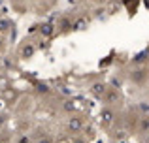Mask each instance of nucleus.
<instances>
[{
	"instance_id": "obj_5",
	"label": "nucleus",
	"mask_w": 149,
	"mask_h": 143,
	"mask_svg": "<svg viewBox=\"0 0 149 143\" xmlns=\"http://www.w3.org/2000/svg\"><path fill=\"white\" fill-rule=\"evenodd\" d=\"M147 70L146 68H136V70H130L128 72V79H130V83H134V85H143L146 83V79H147Z\"/></svg>"
},
{
	"instance_id": "obj_2",
	"label": "nucleus",
	"mask_w": 149,
	"mask_h": 143,
	"mask_svg": "<svg viewBox=\"0 0 149 143\" xmlns=\"http://www.w3.org/2000/svg\"><path fill=\"white\" fill-rule=\"evenodd\" d=\"M117 121V109L115 107H109V106H104L100 111V122H102V128L109 130Z\"/></svg>"
},
{
	"instance_id": "obj_10",
	"label": "nucleus",
	"mask_w": 149,
	"mask_h": 143,
	"mask_svg": "<svg viewBox=\"0 0 149 143\" xmlns=\"http://www.w3.org/2000/svg\"><path fill=\"white\" fill-rule=\"evenodd\" d=\"M34 143H55V141L49 134H42V136H38L36 140H34Z\"/></svg>"
},
{
	"instance_id": "obj_12",
	"label": "nucleus",
	"mask_w": 149,
	"mask_h": 143,
	"mask_svg": "<svg viewBox=\"0 0 149 143\" xmlns=\"http://www.w3.org/2000/svg\"><path fill=\"white\" fill-rule=\"evenodd\" d=\"M95 6H104V4H108V0H91Z\"/></svg>"
},
{
	"instance_id": "obj_6",
	"label": "nucleus",
	"mask_w": 149,
	"mask_h": 143,
	"mask_svg": "<svg viewBox=\"0 0 149 143\" xmlns=\"http://www.w3.org/2000/svg\"><path fill=\"white\" fill-rule=\"evenodd\" d=\"M108 87H109V85L104 83V81H95V83L89 87V90H91V94L95 96V98L102 100V98H104V94H106V90H108Z\"/></svg>"
},
{
	"instance_id": "obj_4",
	"label": "nucleus",
	"mask_w": 149,
	"mask_h": 143,
	"mask_svg": "<svg viewBox=\"0 0 149 143\" xmlns=\"http://www.w3.org/2000/svg\"><path fill=\"white\" fill-rule=\"evenodd\" d=\"M102 102H104V106H109V107L121 106V102H123V96H121L119 88L108 87V90H106V94H104V98H102Z\"/></svg>"
},
{
	"instance_id": "obj_3",
	"label": "nucleus",
	"mask_w": 149,
	"mask_h": 143,
	"mask_svg": "<svg viewBox=\"0 0 149 143\" xmlns=\"http://www.w3.org/2000/svg\"><path fill=\"white\" fill-rule=\"evenodd\" d=\"M38 51V45L34 40H25L21 45H19V51H17V57L21 60H26V59H32Z\"/></svg>"
},
{
	"instance_id": "obj_14",
	"label": "nucleus",
	"mask_w": 149,
	"mask_h": 143,
	"mask_svg": "<svg viewBox=\"0 0 149 143\" xmlns=\"http://www.w3.org/2000/svg\"><path fill=\"white\" fill-rule=\"evenodd\" d=\"M0 143H8V140H6V137L2 136V134H0Z\"/></svg>"
},
{
	"instance_id": "obj_1",
	"label": "nucleus",
	"mask_w": 149,
	"mask_h": 143,
	"mask_svg": "<svg viewBox=\"0 0 149 143\" xmlns=\"http://www.w3.org/2000/svg\"><path fill=\"white\" fill-rule=\"evenodd\" d=\"M85 128V119L81 117V115H74L70 113L68 117H66L64 121V130L68 134H72V136H79L81 132H83Z\"/></svg>"
},
{
	"instance_id": "obj_16",
	"label": "nucleus",
	"mask_w": 149,
	"mask_h": 143,
	"mask_svg": "<svg viewBox=\"0 0 149 143\" xmlns=\"http://www.w3.org/2000/svg\"><path fill=\"white\" fill-rule=\"evenodd\" d=\"M74 2H83V0H74Z\"/></svg>"
},
{
	"instance_id": "obj_8",
	"label": "nucleus",
	"mask_w": 149,
	"mask_h": 143,
	"mask_svg": "<svg viewBox=\"0 0 149 143\" xmlns=\"http://www.w3.org/2000/svg\"><path fill=\"white\" fill-rule=\"evenodd\" d=\"M55 30H57V26H53L51 23H45V25H40V26H38V32H40L42 38H51L55 34Z\"/></svg>"
},
{
	"instance_id": "obj_9",
	"label": "nucleus",
	"mask_w": 149,
	"mask_h": 143,
	"mask_svg": "<svg viewBox=\"0 0 149 143\" xmlns=\"http://www.w3.org/2000/svg\"><path fill=\"white\" fill-rule=\"evenodd\" d=\"M136 130H138L140 134H147L149 132V115H142V117L138 119V126H136Z\"/></svg>"
},
{
	"instance_id": "obj_7",
	"label": "nucleus",
	"mask_w": 149,
	"mask_h": 143,
	"mask_svg": "<svg viewBox=\"0 0 149 143\" xmlns=\"http://www.w3.org/2000/svg\"><path fill=\"white\" fill-rule=\"evenodd\" d=\"M57 30L61 34H66V32H70V30H74V19H70V17H61L57 21Z\"/></svg>"
},
{
	"instance_id": "obj_15",
	"label": "nucleus",
	"mask_w": 149,
	"mask_h": 143,
	"mask_svg": "<svg viewBox=\"0 0 149 143\" xmlns=\"http://www.w3.org/2000/svg\"><path fill=\"white\" fill-rule=\"evenodd\" d=\"M2 45H4V44H2V34H0V49H2Z\"/></svg>"
},
{
	"instance_id": "obj_11",
	"label": "nucleus",
	"mask_w": 149,
	"mask_h": 143,
	"mask_svg": "<svg viewBox=\"0 0 149 143\" xmlns=\"http://www.w3.org/2000/svg\"><path fill=\"white\" fill-rule=\"evenodd\" d=\"M15 143H34V140L29 136V134H23V136H19L17 140H15Z\"/></svg>"
},
{
	"instance_id": "obj_13",
	"label": "nucleus",
	"mask_w": 149,
	"mask_h": 143,
	"mask_svg": "<svg viewBox=\"0 0 149 143\" xmlns=\"http://www.w3.org/2000/svg\"><path fill=\"white\" fill-rule=\"evenodd\" d=\"M21 2H23V0H11V4H13V6H19Z\"/></svg>"
}]
</instances>
